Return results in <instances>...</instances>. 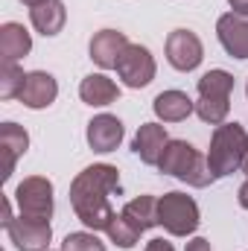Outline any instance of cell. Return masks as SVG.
<instances>
[{"mask_svg":"<svg viewBox=\"0 0 248 251\" xmlns=\"http://www.w3.org/2000/svg\"><path fill=\"white\" fill-rule=\"evenodd\" d=\"M231 91H234V76L228 70H207L198 79V102L196 114L210 126H222L231 111Z\"/></svg>","mask_w":248,"mask_h":251,"instance_id":"cell-4","label":"cell"},{"mask_svg":"<svg viewBox=\"0 0 248 251\" xmlns=\"http://www.w3.org/2000/svg\"><path fill=\"white\" fill-rule=\"evenodd\" d=\"M125 128L114 114H99L88 123V146L94 152H114L123 143Z\"/></svg>","mask_w":248,"mask_h":251,"instance_id":"cell-14","label":"cell"},{"mask_svg":"<svg viewBox=\"0 0 248 251\" xmlns=\"http://www.w3.org/2000/svg\"><path fill=\"white\" fill-rule=\"evenodd\" d=\"M120 190V173L111 164H94L82 170L70 184V204L76 210V219L88 231H108L111 219L117 216L108 196Z\"/></svg>","mask_w":248,"mask_h":251,"instance_id":"cell-1","label":"cell"},{"mask_svg":"<svg viewBox=\"0 0 248 251\" xmlns=\"http://www.w3.org/2000/svg\"><path fill=\"white\" fill-rule=\"evenodd\" d=\"M152 108H155L158 120H164V123H181V120H187L196 111V102L187 97L184 91H161L155 97Z\"/></svg>","mask_w":248,"mask_h":251,"instance_id":"cell-17","label":"cell"},{"mask_svg":"<svg viewBox=\"0 0 248 251\" xmlns=\"http://www.w3.org/2000/svg\"><path fill=\"white\" fill-rule=\"evenodd\" d=\"M120 213L131 225H137L140 231H149V228L158 225V199L155 196H137V199H131L125 204Z\"/></svg>","mask_w":248,"mask_h":251,"instance_id":"cell-20","label":"cell"},{"mask_svg":"<svg viewBox=\"0 0 248 251\" xmlns=\"http://www.w3.org/2000/svg\"><path fill=\"white\" fill-rule=\"evenodd\" d=\"M158 170L164 176H175L178 181H184L190 187H207L213 181L207 158L187 140H170L167 143V149L158 161Z\"/></svg>","mask_w":248,"mask_h":251,"instance_id":"cell-2","label":"cell"},{"mask_svg":"<svg viewBox=\"0 0 248 251\" xmlns=\"http://www.w3.org/2000/svg\"><path fill=\"white\" fill-rule=\"evenodd\" d=\"M24 82H26V73H24L18 64H3V67H0V97H3V100L21 97Z\"/></svg>","mask_w":248,"mask_h":251,"instance_id":"cell-22","label":"cell"},{"mask_svg":"<svg viewBox=\"0 0 248 251\" xmlns=\"http://www.w3.org/2000/svg\"><path fill=\"white\" fill-rule=\"evenodd\" d=\"M201 59H204V47H201L196 32L175 29V32L167 35V62L173 64L175 70H181V73L196 70L201 64Z\"/></svg>","mask_w":248,"mask_h":251,"instance_id":"cell-9","label":"cell"},{"mask_svg":"<svg viewBox=\"0 0 248 251\" xmlns=\"http://www.w3.org/2000/svg\"><path fill=\"white\" fill-rule=\"evenodd\" d=\"M231 3V9L237 12V15H246L248 18V0H228Z\"/></svg>","mask_w":248,"mask_h":251,"instance_id":"cell-26","label":"cell"},{"mask_svg":"<svg viewBox=\"0 0 248 251\" xmlns=\"http://www.w3.org/2000/svg\"><path fill=\"white\" fill-rule=\"evenodd\" d=\"M56 97H59V82H56V76H53V73H44V70H32V73H26V82H24L18 100H21L26 108H35V111H38V108L53 105Z\"/></svg>","mask_w":248,"mask_h":251,"instance_id":"cell-11","label":"cell"},{"mask_svg":"<svg viewBox=\"0 0 248 251\" xmlns=\"http://www.w3.org/2000/svg\"><path fill=\"white\" fill-rule=\"evenodd\" d=\"M0 149H3V178L15 173V161L29 149V134L26 128L18 123H3L0 126Z\"/></svg>","mask_w":248,"mask_h":251,"instance_id":"cell-16","label":"cell"},{"mask_svg":"<svg viewBox=\"0 0 248 251\" xmlns=\"http://www.w3.org/2000/svg\"><path fill=\"white\" fill-rule=\"evenodd\" d=\"M246 94H248V88H246Z\"/></svg>","mask_w":248,"mask_h":251,"instance_id":"cell-30","label":"cell"},{"mask_svg":"<svg viewBox=\"0 0 248 251\" xmlns=\"http://www.w3.org/2000/svg\"><path fill=\"white\" fill-rule=\"evenodd\" d=\"M240 204H243V207L248 210V181L243 184V187H240Z\"/></svg>","mask_w":248,"mask_h":251,"instance_id":"cell-27","label":"cell"},{"mask_svg":"<svg viewBox=\"0 0 248 251\" xmlns=\"http://www.w3.org/2000/svg\"><path fill=\"white\" fill-rule=\"evenodd\" d=\"M146 251H175L167 240H149V246H146Z\"/></svg>","mask_w":248,"mask_h":251,"instance_id":"cell-25","label":"cell"},{"mask_svg":"<svg viewBox=\"0 0 248 251\" xmlns=\"http://www.w3.org/2000/svg\"><path fill=\"white\" fill-rule=\"evenodd\" d=\"M246 149H248V134L240 123L216 126L213 137H210V149H207V164H210L213 178L234 176L243 167Z\"/></svg>","mask_w":248,"mask_h":251,"instance_id":"cell-3","label":"cell"},{"mask_svg":"<svg viewBox=\"0 0 248 251\" xmlns=\"http://www.w3.org/2000/svg\"><path fill=\"white\" fill-rule=\"evenodd\" d=\"M29 21L32 26L41 32V35H59L64 29V21H67V9H64L62 0H47L35 9H29Z\"/></svg>","mask_w":248,"mask_h":251,"instance_id":"cell-19","label":"cell"},{"mask_svg":"<svg viewBox=\"0 0 248 251\" xmlns=\"http://www.w3.org/2000/svg\"><path fill=\"white\" fill-rule=\"evenodd\" d=\"M140 234H143V231H140L137 225H131L123 213H117V216L111 219V225H108V237H111V243H114L117 249H134L137 240H140Z\"/></svg>","mask_w":248,"mask_h":251,"instance_id":"cell-21","label":"cell"},{"mask_svg":"<svg viewBox=\"0 0 248 251\" xmlns=\"http://www.w3.org/2000/svg\"><path fill=\"white\" fill-rule=\"evenodd\" d=\"M125 47H128L125 32H120V29H99V32L91 38L88 53H91L94 64H99L102 70H111V67H117V62H120V56H123Z\"/></svg>","mask_w":248,"mask_h":251,"instance_id":"cell-12","label":"cell"},{"mask_svg":"<svg viewBox=\"0 0 248 251\" xmlns=\"http://www.w3.org/2000/svg\"><path fill=\"white\" fill-rule=\"evenodd\" d=\"M62 251H105V246L99 243V237L94 231H76V234L64 237Z\"/></svg>","mask_w":248,"mask_h":251,"instance_id":"cell-23","label":"cell"},{"mask_svg":"<svg viewBox=\"0 0 248 251\" xmlns=\"http://www.w3.org/2000/svg\"><path fill=\"white\" fill-rule=\"evenodd\" d=\"M15 201L24 216L50 219L53 216V184L44 176H29L15 190Z\"/></svg>","mask_w":248,"mask_h":251,"instance_id":"cell-6","label":"cell"},{"mask_svg":"<svg viewBox=\"0 0 248 251\" xmlns=\"http://www.w3.org/2000/svg\"><path fill=\"white\" fill-rule=\"evenodd\" d=\"M216 35L219 44L225 47V53L231 59H248V18L228 12L216 21Z\"/></svg>","mask_w":248,"mask_h":251,"instance_id":"cell-10","label":"cell"},{"mask_svg":"<svg viewBox=\"0 0 248 251\" xmlns=\"http://www.w3.org/2000/svg\"><path fill=\"white\" fill-rule=\"evenodd\" d=\"M243 170L248 173V149H246V158H243Z\"/></svg>","mask_w":248,"mask_h":251,"instance_id":"cell-29","label":"cell"},{"mask_svg":"<svg viewBox=\"0 0 248 251\" xmlns=\"http://www.w3.org/2000/svg\"><path fill=\"white\" fill-rule=\"evenodd\" d=\"M198 222H201V216H198V204L193 201V196L173 190L158 199V225H164L167 234L187 237L198 228Z\"/></svg>","mask_w":248,"mask_h":251,"instance_id":"cell-5","label":"cell"},{"mask_svg":"<svg viewBox=\"0 0 248 251\" xmlns=\"http://www.w3.org/2000/svg\"><path fill=\"white\" fill-rule=\"evenodd\" d=\"M79 97L85 105H111L120 97V88L114 85V79H108L105 73H91L82 79L79 85Z\"/></svg>","mask_w":248,"mask_h":251,"instance_id":"cell-18","label":"cell"},{"mask_svg":"<svg viewBox=\"0 0 248 251\" xmlns=\"http://www.w3.org/2000/svg\"><path fill=\"white\" fill-rule=\"evenodd\" d=\"M6 234L18 251H47L50 240H53L50 219H35V216H24V213L6 225Z\"/></svg>","mask_w":248,"mask_h":251,"instance_id":"cell-7","label":"cell"},{"mask_svg":"<svg viewBox=\"0 0 248 251\" xmlns=\"http://www.w3.org/2000/svg\"><path fill=\"white\" fill-rule=\"evenodd\" d=\"M167 143H170V137H167V126L143 123L140 128H137V134H134L131 149H134V155H137L143 164L158 167V161H161V155H164Z\"/></svg>","mask_w":248,"mask_h":251,"instance_id":"cell-13","label":"cell"},{"mask_svg":"<svg viewBox=\"0 0 248 251\" xmlns=\"http://www.w3.org/2000/svg\"><path fill=\"white\" fill-rule=\"evenodd\" d=\"M24 6H29V9H35V6H41V3H47V0H21Z\"/></svg>","mask_w":248,"mask_h":251,"instance_id":"cell-28","label":"cell"},{"mask_svg":"<svg viewBox=\"0 0 248 251\" xmlns=\"http://www.w3.org/2000/svg\"><path fill=\"white\" fill-rule=\"evenodd\" d=\"M184 251H210V243H207L204 237H196V240H190V243H187Z\"/></svg>","mask_w":248,"mask_h":251,"instance_id":"cell-24","label":"cell"},{"mask_svg":"<svg viewBox=\"0 0 248 251\" xmlns=\"http://www.w3.org/2000/svg\"><path fill=\"white\" fill-rule=\"evenodd\" d=\"M155 59L143 44H128L117 62V76L128 88H146L155 79Z\"/></svg>","mask_w":248,"mask_h":251,"instance_id":"cell-8","label":"cell"},{"mask_svg":"<svg viewBox=\"0 0 248 251\" xmlns=\"http://www.w3.org/2000/svg\"><path fill=\"white\" fill-rule=\"evenodd\" d=\"M32 50V38L29 32L24 29V24H3L0 26V59L3 64H18L21 59H26Z\"/></svg>","mask_w":248,"mask_h":251,"instance_id":"cell-15","label":"cell"}]
</instances>
